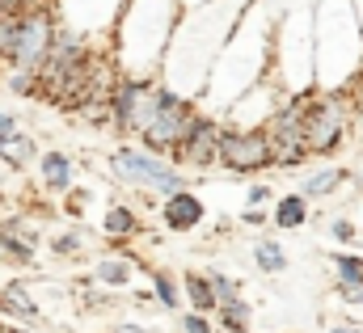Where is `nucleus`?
<instances>
[{
    "instance_id": "nucleus-1",
    "label": "nucleus",
    "mask_w": 363,
    "mask_h": 333,
    "mask_svg": "<svg viewBox=\"0 0 363 333\" xmlns=\"http://www.w3.org/2000/svg\"><path fill=\"white\" fill-rule=\"evenodd\" d=\"M178 21L182 0H127L110 34V55L118 77H161Z\"/></svg>"
},
{
    "instance_id": "nucleus-2",
    "label": "nucleus",
    "mask_w": 363,
    "mask_h": 333,
    "mask_svg": "<svg viewBox=\"0 0 363 333\" xmlns=\"http://www.w3.org/2000/svg\"><path fill=\"white\" fill-rule=\"evenodd\" d=\"M182 93H174L161 77H118L110 89V127L118 135H144L152 127V118Z\"/></svg>"
},
{
    "instance_id": "nucleus-3",
    "label": "nucleus",
    "mask_w": 363,
    "mask_h": 333,
    "mask_svg": "<svg viewBox=\"0 0 363 333\" xmlns=\"http://www.w3.org/2000/svg\"><path fill=\"white\" fill-rule=\"evenodd\" d=\"M355 131V106L347 89H313L304 110V144L308 157H334Z\"/></svg>"
},
{
    "instance_id": "nucleus-4",
    "label": "nucleus",
    "mask_w": 363,
    "mask_h": 333,
    "mask_svg": "<svg viewBox=\"0 0 363 333\" xmlns=\"http://www.w3.org/2000/svg\"><path fill=\"white\" fill-rule=\"evenodd\" d=\"M106 169H110V177H114L118 186H127V190H148V194H157V198L186 190V173H182L169 157H157V152H148V148L123 144V148H114V152L106 157Z\"/></svg>"
},
{
    "instance_id": "nucleus-5",
    "label": "nucleus",
    "mask_w": 363,
    "mask_h": 333,
    "mask_svg": "<svg viewBox=\"0 0 363 333\" xmlns=\"http://www.w3.org/2000/svg\"><path fill=\"white\" fill-rule=\"evenodd\" d=\"M313 93H283L279 110L267 118V140H271V169H300L308 157L304 144V110Z\"/></svg>"
},
{
    "instance_id": "nucleus-6",
    "label": "nucleus",
    "mask_w": 363,
    "mask_h": 333,
    "mask_svg": "<svg viewBox=\"0 0 363 333\" xmlns=\"http://www.w3.org/2000/svg\"><path fill=\"white\" fill-rule=\"evenodd\" d=\"M55 30H60V21H55L51 4L21 13L17 26H13V47H9V64L4 68H30V72H38V64H43Z\"/></svg>"
},
{
    "instance_id": "nucleus-7",
    "label": "nucleus",
    "mask_w": 363,
    "mask_h": 333,
    "mask_svg": "<svg viewBox=\"0 0 363 333\" xmlns=\"http://www.w3.org/2000/svg\"><path fill=\"white\" fill-rule=\"evenodd\" d=\"M123 4L127 0H51V13L64 30H77L89 43H110Z\"/></svg>"
},
{
    "instance_id": "nucleus-8",
    "label": "nucleus",
    "mask_w": 363,
    "mask_h": 333,
    "mask_svg": "<svg viewBox=\"0 0 363 333\" xmlns=\"http://www.w3.org/2000/svg\"><path fill=\"white\" fill-rule=\"evenodd\" d=\"M220 169L245 177V173H262L271 169V140L267 127H224L220 131Z\"/></svg>"
},
{
    "instance_id": "nucleus-9",
    "label": "nucleus",
    "mask_w": 363,
    "mask_h": 333,
    "mask_svg": "<svg viewBox=\"0 0 363 333\" xmlns=\"http://www.w3.org/2000/svg\"><path fill=\"white\" fill-rule=\"evenodd\" d=\"M220 131H224V123L199 110V118L190 123L186 140L174 148V157H169V161H174L178 169H190V173L216 169V165H220Z\"/></svg>"
},
{
    "instance_id": "nucleus-10",
    "label": "nucleus",
    "mask_w": 363,
    "mask_h": 333,
    "mask_svg": "<svg viewBox=\"0 0 363 333\" xmlns=\"http://www.w3.org/2000/svg\"><path fill=\"white\" fill-rule=\"evenodd\" d=\"M194 118H199V106H194L190 97H174V101L152 118V127L140 135V148H148V152H157V157H174V148L186 140V131H190Z\"/></svg>"
},
{
    "instance_id": "nucleus-11",
    "label": "nucleus",
    "mask_w": 363,
    "mask_h": 333,
    "mask_svg": "<svg viewBox=\"0 0 363 333\" xmlns=\"http://www.w3.org/2000/svg\"><path fill=\"white\" fill-rule=\"evenodd\" d=\"M38 245H43V232L30 215H4L0 220V261L26 270L38 261Z\"/></svg>"
},
{
    "instance_id": "nucleus-12",
    "label": "nucleus",
    "mask_w": 363,
    "mask_h": 333,
    "mask_svg": "<svg viewBox=\"0 0 363 333\" xmlns=\"http://www.w3.org/2000/svg\"><path fill=\"white\" fill-rule=\"evenodd\" d=\"M157 220H161V228L165 232H194L203 220H207V203L186 186V190H178V194H165L161 198V207H157Z\"/></svg>"
},
{
    "instance_id": "nucleus-13",
    "label": "nucleus",
    "mask_w": 363,
    "mask_h": 333,
    "mask_svg": "<svg viewBox=\"0 0 363 333\" xmlns=\"http://www.w3.org/2000/svg\"><path fill=\"white\" fill-rule=\"evenodd\" d=\"M0 321L30 325V329H38V325L47 321V312L38 308V300H34V291H30L26 278H9V283L0 287Z\"/></svg>"
},
{
    "instance_id": "nucleus-14",
    "label": "nucleus",
    "mask_w": 363,
    "mask_h": 333,
    "mask_svg": "<svg viewBox=\"0 0 363 333\" xmlns=\"http://www.w3.org/2000/svg\"><path fill=\"white\" fill-rule=\"evenodd\" d=\"M38 186H43V194H60L64 198L77 186V161H72V152H64V148L38 152Z\"/></svg>"
},
{
    "instance_id": "nucleus-15",
    "label": "nucleus",
    "mask_w": 363,
    "mask_h": 333,
    "mask_svg": "<svg viewBox=\"0 0 363 333\" xmlns=\"http://www.w3.org/2000/svg\"><path fill=\"white\" fill-rule=\"evenodd\" d=\"M135 270H140V261H135L131 253H106V257L93 261L89 278L97 283V287H106V291H123V287H131Z\"/></svg>"
},
{
    "instance_id": "nucleus-16",
    "label": "nucleus",
    "mask_w": 363,
    "mask_h": 333,
    "mask_svg": "<svg viewBox=\"0 0 363 333\" xmlns=\"http://www.w3.org/2000/svg\"><path fill=\"white\" fill-rule=\"evenodd\" d=\"M140 232H144V220H140V211H135L131 203H110V207L101 211V237H106V241L123 245V241H131V237H140Z\"/></svg>"
},
{
    "instance_id": "nucleus-17",
    "label": "nucleus",
    "mask_w": 363,
    "mask_h": 333,
    "mask_svg": "<svg viewBox=\"0 0 363 333\" xmlns=\"http://www.w3.org/2000/svg\"><path fill=\"white\" fill-rule=\"evenodd\" d=\"M308 220H313V207H308V198H304L300 190H296V194H283L271 211V224L279 232H296V228H304Z\"/></svg>"
},
{
    "instance_id": "nucleus-18",
    "label": "nucleus",
    "mask_w": 363,
    "mask_h": 333,
    "mask_svg": "<svg viewBox=\"0 0 363 333\" xmlns=\"http://www.w3.org/2000/svg\"><path fill=\"white\" fill-rule=\"evenodd\" d=\"M38 161V140L30 135V131H13L4 144H0V165L13 169V173H21V169H30Z\"/></svg>"
},
{
    "instance_id": "nucleus-19",
    "label": "nucleus",
    "mask_w": 363,
    "mask_h": 333,
    "mask_svg": "<svg viewBox=\"0 0 363 333\" xmlns=\"http://www.w3.org/2000/svg\"><path fill=\"white\" fill-rule=\"evenodd\" d=\"M347 181H351V169L325 165V169H317V173H308V177L300 181V194H304V198H330V194L342 190Z\"/></svg>"
},
{
    "instance_id": "nucleus-20",
    "label": "nucleus",
    "mask_w": 363,
    "mask_h": 333,
    "mask_svg": "<svg viewBox=\"0 0 363 333\" xmlns=\"http://www.w3.org/2000/svg\"><path fill=\"white\" fill-rule=\"evenodd\" d=\"M182 300L194 308V312H216V291H211V278L207 270H186L182 274Z\"/></svg>"
},
{
    "instance_id": "nucleus-21",
    "label": "nucleus",
    "mask_w": 363,
    "mask_h": 333,
    "mask_svg": "<svg viewBox=\"0 0 363 333\" xmlns=\"http://www.w3.org/2000/svg\"><path fill=\"white\" fill-rule=\"evenodd\" d=\"M216 325L220 333H250L254 325V308H250V300L245 295H233V300H224V304H216Z\"/></svg>"
},
{
    "instance_id": "nucleus-22",
    "label": "nucleus",
    "mask_w": 363,
    "mask_h": 333,
    "mask_svg": "<svg viewBox=\"0 0 363 333\" xmlns=\"http://www.w3.org/2000/svg\"><path fill=\"white\" fill-rule=\"evenodd\" d=\"M148 278H152V300H157V308H161V312H178L182 308L178 278H174L169 270H148Z\"/></svg>"
},
{
    "instance_id": "nucleus-23",
    "label": "nucleus",
    "mask_w": 363,
    "mask_h": 333,
    "mask_svg": "<svg viewBox=\"0 0 363 333\" xmlns=\"http://www.w3.org/2000/svg\"><path fill=\"white\" fill-rule=\"evenodd\" d=\"M254 266H258L262 274H283V270H287L283 241H274V237H258V241H254Z\"/></svg>"
},
{
    "instance_id": "nucleus-24",
    "label": "nucleus",
    "mask_w": 363,
    "mask_h": 333,
    "mask_svg": "<svg viewBox=\"0 0 363 333\" xmlns=\"http://www.w3.org/2000/svg\"><path fill=\"white\" fill-rule=\"evenodd\" d=\"M85 249H89V241H85V228H68V232H55L51 241H47V253L51 257H85Z\"/></svg>"
},
{
    "instance_id": "nucleus-25",
    "label": "nucleus",
    "mask_w": 363,
    "mask_h": 333,
    "mask_svg": "<svg viewBox=\"0 0 363 333\" xmlns=\"http://www.w3.org/2000/svg\"><path fill=\"white\" fill-rule=\"evenodd\" d=\"M4 89H9L13 97L38 101V72H30V68H4Z\"/></svg>"
},
{
    "instance_id": "nucleus-26",
    "label": "nucleus",
    "mask_w": 363,
    "mask_h": 333,
    "mask_svg": "<svg viewBox=\"0 0 363 333\" xmlns=\"http://www.w3.org/2000/svg\"><path fill=\"white\" fill-rule=\"evenodd\" d=\"M330 270L338 283H363V257L359 253H330Z\"/></svg>"
},
{
    "instance_id": "nucleus-27",
    "label": "nucleus",
    "mask_w": 363,
    "mask_h": 333,
    "mask_svg": "<svg viewBox=\"0 0 363 333\" xmlns=\"http://www.w3.org/2000/svg\"><path fill=\"white\" fill-rule=\"evenodd\" d=\"M207 278H211V291H216V304H224V300H233V295H241V283H237L233 274H224V270H207Z\"/></svg>"
},
{
    "instance_id": "nucleus-28",
    "label": "nucleus",
    "mask_w": 363,
    "mask_h": 333,
    "mask_svg": "<svg viewBox=\"0 0 363 333\" xmlns=\"http://www.w3.org/2000/svg\"><path fill=\"white\" fill-rule=\"evenodd\" d=\"M178 329L182 333H216V321L207 312H182L178 317Z\"/></svg>"
},
{
    "instance_id": "nucleus-29",
    "label": "nucleus",
    "mask_w": 363,
    "mask_h": 333,
    "mask_svg": "<svg viewBox=\"0 0 363 333\" xmlns=\"http://www.w3.org/2000/svg\"><path fill=\"white\" fill-rule=\"evenodd\" d=\"M355 237H359V228H355L347 215H334V220H330V241H338V245H355Z\"/></svg>"
},
{
    "instance_id": "nucleus-30",
    "label": "nucleus",
    "mask_w": 363,
    "mask_h": 333,
    "mask_svg": "<svg viewBox=\"0 0 363 333\" xmlns=\"http://www.w3.org/2000/svg\"><path fill=\"white\" fill-rule=\"evenodd\" d=\"M334 295L351 308H363V283H334Z\"/></svg>"
},
{
    "instance_id": "nucleus-31",
    "label": "nucleus",
    "mask_w": 363,
    "mask_h": 333,
    "mask_svg": "<svg viewBox=\"0 0 363 333\" xmlns=\"http://www.w3.org/2000/svg\"><path fill=\"white\" fill-rule=\"evenodd\" d=\"M43 4H51V0H0V17H21V13L43 9Z\"/></svg>"
},
{
    "instance_id": "nucleus-32",
    "label": "nucleus",
    "mask_w": 363,
    "mask_h": 333,
    "mask_svg": "<svg viewBox=\"0 0 363 333\" xmlns=\"http://www.w3.org/2000/svg\"><path fill=\"white\" fill-rule=\"evenodd\" d=\"M13 131H21V118H17V110H0V144H4Z\"/></svg>"
},
{
    "instance_id": "nucleus-33",
    "label": "nucleus",
    "mask_w": 363,
    "mask_h": 333,
    "mask_svg": "<svg viewBox=\"0 0 363 333\" xmlns=\"http://www.w3.org/2000/svg\"><path fill=\"white\" fill-rule=\"evenodd\" d=\"M271 198V181H254L250 186V207H258V203H267Z\"/></svg>"
},
{
    "instance_id": "nucleus-34",
    "label": "nucleus",
    "mask_w": 363,
    "mask_h": 333,
    "mask_svg": "<svg viewBox=\"0 0 363 333\" xmlns=\"http://www.w3.org/2000/svg\"><path fill=\"white\" fill-rule=\"evenodd\" d=\"M241 224H250V228H262V224H267V211H258V207H250V211L241 215Z\"/></svg>"
},
{
    "instance_id": "nucleus-35",
    "label": "nucleus",
    "mask_w": 363,
    "mask_h": 333,
    "mask_svg": "<svg viewBox=\"0 0 363 333\" xmlns=\"http://www.w3.org/2000/svg\"><path fill=\"white\" fill-rule=\"evenodd\" d=\"M110 333H152V329H144V325H131V321H123V325H114Z\"/></svg>"
},
{
    "instance_id": "nucleus-36",
    "label": "nucleus",
    "mask_w": 363,
    "mask_h": 333,
    "mask_svg": "<svg viewBox=\"0 0 363 333\" xmlns=\"http://www.w3.org/2000/svg\"><path fill=\"white\" fill-rule=\"evenodd\" d=\"M325 333H363L359 325H334V329H325Z\"/></svg>"
},
{
    "instance_id": "nucleus-37",
    "label": "nucleus",
    "mask_w": 363,
    "mask_h": 333,
    "mask_svg": "<svg viewBox=\"0 0 363 333\" xmlns=\"http://www.w3.org/2000/svg\"><path fill=\"white\" fill-rule=\"evenodd\" d=\"M4 333H34V329H30V325H13V321H9V325H4Z\"/></svg>"
},
{
    "instance_id": "nucleus-38",
    "label": "nucleus",
    "mask_w": 363,
    "mask_h": 333,
    "mask_svg": "<svg viewBox=\"0 0 363 333\" xmlns=\"http://www.w3.org/2000/svg\"><path fill=\"white\" fill-rule=\"evenodd\" d=\"M351 186H355V190L363 194V169H359V173H351Z\"/></svg>"
},
{
    "instance_id": "nucleus-39",
    "label": "nucleus",
    "mask_w": 363,
    "mask_h": 333,
    "mask_svg": "<svg viewBox=\"0 0 363 333\" xmlns=\"http://www.w3.org/2000/svg\"><path fill=\"white\" fill-rule=\"evenodd\" d=\"M351 9H355V17H359V30H363V0H351Z\"/></svg>"
},
{
    "instance_id": "nucleus-40",
    "label": "nucleus",
    "mask_w": 363,
    "mask_h": 333,
    "mask_svg": "<svg viewBox=\"0 0 363 333\" xmlns=\"http://www.w3.org/2000/svg\"><path fill=\"white\" fill-rule=\"evenodd\" d=\"M351 89H363V68H359V77H355V84H351Z\"/></svg>"
},
{
    "instance_id": "nucleus-41",
    "label": "nucleus",
    "mask_w": 363,
    "mask_h": 333,
    "mask_svg": "<svg viewBox=\"0 0 363 333\" xmlns=\"http://www.w3.org/2000/svg\"><path fill=\"white\" fill-rule=\"evenodd\" d=\"M4 325H9V321H0V333H4Z\"/></svg>"
},
{
    "instance_id": "nucleus-42",
    "label": "nucleus",
    "mask_w": 363,
    "mask_h": 333,
    "mask_svg": "<svg viewBox=\"0 0 363 333\" xmlns=\"http://www.w3.org/2000/svg\"><path fill=\"white\" fill-rule=\"evenodd\" d=\"M216 333H220V329H216Z\"/></svg>"
}]
</instances>
